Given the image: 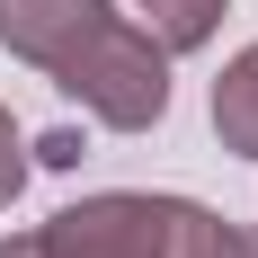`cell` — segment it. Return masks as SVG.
Listing matches in <instances>:
<instances>
[{
  "mask_svg": "<svg viewBox=\"0 0 258 258\" xmlns=\"http://www.w3.org/2000/svg\"><path fill=\"white\" fill-rule=\"evenodd\" d=\"M107 18H116V0H0V45L53 80L80 53V36L107 27Z\"/></svg>",
  "mask_w": 258,
  "mask_h": 258,
  "instance_id": "3",
  "label": "cell"
},
{
  "mask_svg": "<svg viewBox=\"0 0 258 258\" xmlns=\"http://www.w3.org/2000/svg\"><path fill=\"white\" fill-rule=\"evenodd\" d=\"M0 258H45V249H36V232H9V240H0Z\"/></svg>",
  "mask_w": 258,
  "mask_h": 258,
  "instance_id": "8",
  "label": "cell"
},
{
  "mask_svg": "<svg viewBox=\"0 0 258 258\" xmlns=\"http://www.w3.org/2000/svg\"><path fill=\"white\" fill-rule=\"evenodd\" d=\"M18 187H27V134H18V116L0 107V214L18 205Z\"/></svg>",
  "mask_w": 258,
  "mask_h": 258,
  "instance_id": "7",
  "label": "cell"
},
{
  "mask_svg": "<svg viewBox=\"0 0 258 258\" xmlns=\"http://www.w3.org/2000/svg\"><path fill=\"white\" fill-rule=\"evenodd\" d=\"M53 89L80 98L98 125H116V134H152L160 116H169V53H160L134 18H107V27L80 36V53L53 72Z\"/></svg>",
  "mask_w": 258,
  "mask_h": 258,
  "instance_id": "1",
  "label": "cell"
},
{
  "mask_svg": "<svg viewBox=\"0 0 258 258\" xmlns=\"http://www.w3.org/2000/svg\"><path fill=\"white\" fill-rule=\"evenodd\" d=\"M45 258H169V196H80L36 232Z\"/></svg>",
  "mask_w": 258,
  "mask_h": 258,
  "instance_id": "2",
  "label": "cell"
},
{
  "mask_svg": "<svg viewBox=\"0 0 258 258\" xmlns=\"http://www.w3.org/2000/svg\"><path fill=\"white\" fill-rule=\"evenodd\" d=\"M249 258H258V240H249Z\"/></svg>",
  "mask_w": 258,
  "mask_h": 258,
  "instance_id": "9",
  "label": "cell"
},
{
  "mask_svg": "<svg viewBox=\"0 0 258 258\" xmlns=\"http://www.w3.org/2000/svg\"><path fill=\"white\" fill-rule=\"evenodd\" d=\"M169 258H249V232H232L196 196H169Z\"/></svg>",
  "mask_w": 258,
  "mask_h": 258,
  "instance_id": "6",
  "label": "cell"
},
{
  "mask_svg": "<svg viewBox=\"0 0 258 258\" xmlns=\"http://www.w3.org/2000/svg\"><path fill=\"white\" fill-rule=\"evenodd\" d=\"M223 9H232V0H125V18L143 27L160 53H196V45H214Z\"/></svg>",
  "mask_w": 258,
  "mask_h": 258,
  "instance_id": "5",
  "label": "cell"
},
{
  "mask_svg": "<svg viewBox=\"0 0 258 258\" xmlns=\"http://www.w3.org/2000/svg\"><path fill=\"white\" fill-rule=\"evenodd\" d=\"M214 134H223V152L258 160V45H240L214 80Z\"/></svg>",
  "mask_w": 258,
  "mask_h": 258,
  "instance_id": "4",
  "label": "cell"
}]
</instances>
